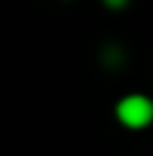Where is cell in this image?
<instances>
[{"label": "cell", "mask_w": 153, "mask_h": 156, "mask_svg": "<svg viewBox=\"0 0 153 156\" xmlns=\"http://www.w3.org/2000/svg\"><path fill=\"white\" fill-rule=\"evenodd\" d=\"M104 3H107V6H110V9H121V6H124V3H127V0H104Z\"/></svg>", "instance_id": "obj_2"}, {"label": "cell", "mask_w": 153, "mask_h": 156, "mask_svg": "<svg viewBox=\"0 0 153 156\" xmlns=\"http://www.w3.org/2000/svg\"><path fill=\"white\" fill-rule=\"evenodd\" d=\"M116 113H119V122L127 127H148L153 122V101L148 95H127L119 101Z\"/></svg>", "instance_id": "obj_1"}]
</instances>
